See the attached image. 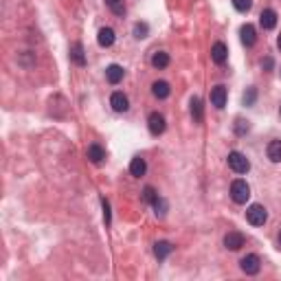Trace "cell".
I'll list each match as a JSON object with an SVG mask.
<instances>
[{
  "label": "cell",
  "instance_id": "52a82bcc",
  "mask_svg": "<svg viewBox=\"0 0 281 281\" xmlns=\"http://www.w3.org/2000/svg\"><path fill=\"white\" fill-rule=\"evenodd\" d=\"M244 244H246V237L242 235L240 231H228L226 235H224V246L231 248V251H240Z\"/></svg>",
  "mask_w": 281,
  "mask_h": 281
},
{
  "label": "cell",
  "instance_id": "7a4b0ae2",
  "mask_svg": "<svg viewBox=\"0 0 281 281\" xmlns=\"http://www.w3.org/2000/svg\"><path fill=\"white\" fill-rule=\"evenodd\" d=\"M246 220L251 226H264L266 220H268V211L261 207V204H251L246 209Z\"/></svg>",
  "mask_w": 281,
  "mask_h": 281
},
{
  "label": "cell",
  "instance_id": "ac0fdd59",
  "mask_svg": "<svg viewBox=\"0 0 281 281\" xmlns=\"http://www.w3.org/2000/svg\"><path fill=\"white\" fill-rule=\"evenodd\" d=\"M70 59H73L77 66H86V55H84V46L79 42H75L70 46Z\"/></svg>",
  "mask_w": 281,
  "mask_h": 281
},
{
  "label": "cell",
  "instance_id": "2e32d148",
  "mask_svg": "<svg viewBox=\"0 0 281 281\" xmlns=\"http://www.w3.org/2000/svg\"><path fill=\"white\" fill-rule=\"evenodd\" d=\"M116 40L114 31L110 29V27H104V29H99V35H97V42H99V46H104V49H108V46H112Z\"/></svg>",
  "mask_w": 281,
  "mask_h": 281
},
{
  "label": "cell",
  "instance_id": "484cf974",
  "mask_svg": "<svg viewBox=\"0 0 281 281\" xmlns=\"http://www.w3.org/2000/svg\"><path fill=\"white\" fill-rule=\"evenodd\" d=\"M251 4H253L251 0H233V7H235L240 13H246L248 9H251Z\"/></svg>",
  "mask_w": 281,
  "mask_h": 281
},
{
  "label": "cell",
  "instance_id": "5bb4252c",
  "mask_svg": "<svg viewBox=\"0 0 281 281\" xmlns=\"http://www.w3.org/2000/svg\"><path fill=\"white\" fill-rule=\"evenodd\" d=\"M145 171H147V163H145V158L134 156L132 161H130V174H132L134 178H140V176H145Z\"/></svg>",
  "mask_w": 281,
  "mask_h": 281
},
{
  "label": "cell",
  "instance_id": "d6a6232c",
  "mask_svg": "<svg viewBox=\"0 0 281 281\" xmlns=\"http://www.w3.org/2000/svg\"><path fill=\"white\" fill-rule=\"evenodd\" d=\"M279 114H281V106H279Z\"/></svg>",
  "mask_w": 281,
  "mask_h": 281
},
{
  "label": "cell",
  "instance_id": "d6986e66",
  "mask_svg": "<svg viewBox=\"0 0 281 281\" xmlns=\"http://www.w3.org/2000/svg\"><path fill=\"white\" fill-rule=\"evenodd\" d=\"M152 66L158 68V70L167 68V66H169V55H167L165 51H156V53L152 55Z\"/></svg>",
  "mask_w": 281,
  "mask_h": 281
},
{
  "label": "cell",
  "instance_id": "9a60e30c",
  "mask_svg": "<svg viewBox=\"0 0 281 281\" xmlns=\"http://www.w3.org/2000/svg\"><path fill=\"white\" fill-rule=\"evenodd\" d=\"M171 251H174V244H171V242L161 240V242H156V244H154V255H156L158 261L167 259V255H169Z\"/></svg>",
  "mask_w": 281,
  "mask_h": 281
},
{
  "label": "cell",
  "instance_id": "9c48e42d",
  "mask_svg": "<svg viewBox=\"0 0 281 281\" xmlns=\"http://www.w3.org/2000/svg\"><path fill=\"white\" fill-rule=\"evenodd\" d=\"M259 25L264 31H273L277 27V11L275 9H264L259 16Z\"/></svg>",
  "mask_w": 281,
  "mask_h": 281
},
{
  "label": "cell",
  "instance_id": "603a6c76",
  "mask_svg": "<svg viewBox=\"0 0 281 281\" xmlns=\"http://www.w3.org/2000/svg\"><path fill=\"white\" fill-rule=\"evenodd\" d=\"M147 33H149V27L145 25V22H137V25H134V37H137V40L147 37Z\"/></svg>",
  "mask_w": 281,
  "mask_h": 281
},
{
  "label": "cell",
  "instance_id": "277c9868",
  "mask_svg": "<svg viewBox=\"0 0 281 281\" xmlns=\"http://www.w3.org/2000/svg\"><path fill=\"white\" fill-rule=\"evenodd\" d=\"M147 128H149V132H152L154 137L163 134L165 132V116H163L161 112H152V114L147 116Z\"/></svg>",
  "mask_w": 281,
  "mask_h": 281
},
{
  "label": "cell",
  "instance_id": "8fae6325",
  "mask_svg": "<svg viewBox=\"0 0 281 281\" xmlns=\"http://www.w3.org/2000/svg\"><path fill=\"white\" fill-rule=\"evenodd\" d=\"M110 106H112V110L114 112H128V108H130V101H128V97L123 95V92H112V97H110Z\"/></svg>",
  "mask_w": 281,
  "mask_h": 281
},
{
  "label": "cell",
  "instance_id": "e0dca14e",
  "mask_svg": "<svg viewBox=\"0 0 281 281\" xmlns=\"http://www.w3.org/2000/svg\"><path fill=\"white\" fill-rule=\"evenodd\" d=\"M86 154H88V158H90V163H95V165H99V163H101V161H104V158H106V152H104V147H101V145H97V143L88 145Z\"/></svg>",
  "mask_w": 281,
  "mask_h": 281
},
{
  "label": "cell",
  "instance_id": "d4e9b609",
  "mask_svg": "<svg viewBox=\"0 0 281 281\" xmlns=\"http://www.w3.org/2000/svg\"><path fill=\"white\" fill-rule=\"evenodd\" d=\"M152 207H154V211H156V215H158V218H163V215L167 213V202L161 198V196H158V200L152 204Z\"/></svg>",
  "mask_w": 281,
  "mask_h": 281
},
{
  "label": "cell",
  "instance_id": "6da1fadb",
  "mask_svg": "<svg viewBox=\"0 0 281 281\" xmlns=\"http://www.w3.org/2000/svg\"><path fill=\"white\" fill-rule=\"evenodd\" d=\"M248 198H251V187H248L246 180L237 178V180L231 182V200L235 204H246Z\"/></svg>",
  "mask_w": 281,
  "mask_h": 281
},
{
  "label": "cell",
  "instance_id": "ba28073f",
  "mask_svg": "<svg viewBox=\"0 0 281 281\" xmlns=\"http://www.w3.org/2000/svg\"><path fill=\"white\" fill-rule=\"evenodd\" d=\"M226 99H228V92L224 86H215L213 90H211V106L218 108V110H222L224 106H226Z\"/></svg>",
  "mask_w": 281,
  "mask_h": 281
},
{
  "label": "cell",
  "instance_id": "4fadbf2b",
  "mask_svg": "<svg viewBox=\"0 0 281 281\" xmlns=\"http://www.w3.org/2000/svg\"><path fill=\"white\" fill-rule=\"evenodd\" d=\"M152 95L156 97V99H167V97L171 95V88L167 82H163V79H158V82L152 84Z\"/></svg>",
  "mask_w": 281,
  "mask_h": 281
},
{
  "label": "cell",
  "instance_id": "5b68a950",
  "mask_svg": "<svg viewBox=\"0 0 281 281\" xmlns=\"http://www.w3.org/2000/svg\"><path fill=\"white\" fill-rule=\"evenodd\" d=\"M240 266L246 275H257L261 270V259L255 255V253H251V255H246L244 259L240 261Z\"/></svg>",
  "mask_w": 281,
  "mask_h": 281
},
{
  "label": "cell",
  "instance_id": "1f68e13d",
  "mask_svg": "<svg viewBox=\"0 0 281 281\" xmlns=\"http://www.w3.org/2000/svg\"><path fill=\"white\" fill-rule=\"evenodd\" d=\"M277 46H279V49H281V35L277 37Z\"/></svg>",
  "mask_w": 281,
  "mask_h": 281
},
{
  "label": "cell",
  "instance_id": "ffe728a7",
  "mask_svg": "<svg viewBox=\"0 0 281 281\" xmlns=\"http://www.w3.org/2000/svg\"><path fill=\"white\" fill-rule=\"evenodd\" d=\"M266 152H268V158H270L273 163H281V140H279V139L270 140V143H268V149H266Z\"/></svg>",
  "mask_w": 281,
  "mask_h": 281
},
{
  "label": "cell",
  "instance_id": "f1b7e54d",
  "mask_svg": "<svg viewBox=\"0 0 281 281\" xmlns=\"http://www.w3.org/2000/svg\"><path fill=\"white\" fill-rule=\"evenodd\" d=\"M235 132H237V134H244V132H248V121L237 119V121H235Z\"/></svg>",
  "mask_w": 281,
  "mask_h": 281
},
{
  "label": "cell",
  "instance_id": "4dcf8cb0",
  "mask_svg": "<svg viewBox=\"0 0 281 281\" xmlns=\"http://www.w3.org/2000/svg\"><path fill=\"white\" fill-rule=\"evenodd\" d=\"M277 242H279V248H281V231H279V235H277Z\"/></svg>",
  "mask_w": 281,
  "mask_h": 281
},
{
  "label": "cell",
  "instance_id": "83f0119b",
  "mask_svg": "<svg viewBox=\"0 0 281 281\" xmlns=\"http://www.w3.org/2000/svg\"><path fill=\"white\" fill-rule=\"evenodd\" d=\"M255 99H257V90L255 88H248V92L244 95V106H253L255 104Z\"/></svg>",
  "mask_w": 281,
  "mask_h": 281
},
{
  "label": "cell",
  "instance_id": "7402d4cb",
  "mask_svg": "<svg viewBox=\"0 0 281 281\" xmlns=\"http://www.w3.org/2000/svg\"><path fill=\"white\" fill-rule=\"evenodd\" d=\"M104 2L114 16H125V2L123 0H104Z\"/></svg>",
  "mask_w": 281,
  "mask_h": 281
},
{
  "label": "cell",
  "instance_id": "30bf717a",
  "mask_svg": "<svg viewBox=\"0 0 281 281\" xmlns=\"http://www.w3.org/2000/svg\"><path fill=\"white\" fill-rule=\"evenodd\" d=\"M240 40H242V44H244V46H248V49H251V46H255V42H257V31H255V27L246 22V25L240 29Z\"/></svg>",
  "mask_w": 281,
  "mask_h": 281
},
{
  "label": "cell",
  "instance_id": "7c38bea8",
  "mask_svg": "<svg viewBox=\"0 0 281 281\" xmlns=\"http://www.w3.org/2000/svg\"><path fill=\"white\" fill-rule=\"evenodd\" d=\"M123 75H125V70H123V66H119V64H110V66L106 68V79L112 86H116V84L123 79Z\"/></svg>",
  "mask_w": 281,
  "mask_h": 281
},
{
  "label": "cell",
  "instance_id": "8992f818",
  "mask_svg": "<svg viewBox=\"0 0 281 281\" xmlns=\"http://www.w3.org/2000/svg\"><path fill=\"white\" fill-rule=\"evenodd\" d=\"M211 59H213L218 66H222V64H226L228 59V49L224 42H215L213 46H211Z\"/></svg>",
  "mask_w": 281,
  "mask_h": 281
},
{
  "label": "cell",
  "instance_id": "44dd1931",
  "mask_svg": "<svg viewBox=\"0 0 281 281\" xmlns=\"http://www.w3.org/2000/svg\"><path fill=\"white\" fill-rule=\"evenodd\" d=\"M191 116H194L196 123H202L204 112H202V101H200V97H194V99H191Z\"/></svg>",
  "mask_w": 281,
  "mask_h": 281
},
{
  "label": "cell",
  "instance_id": "cb8c5ba5",
  "mask_svg": "<svg viewBox=\"0 0 281 281\" xmlns=\"http://www.w3.org/2000/svg\"><path fill=\"white\" fill-rule=\"evenodd\" d=\"M143 200H145V202H149V204H154V202H156V200H158V194H156V189H154V187H145V189H143Z\"/></svg>",
  "mask_w": 281,
  "mask_h": 281
},
{
  "label": "cell",
  "instance_id": "f546056e",
  "mask_svg": "<svg viewBox=\"0 0 281 281\" xmlns=\"http://www.w3.org/2000/svg\"><path fill=\"white\" fill-rule=\"evenodd\" d=\"M261 66H264L266 70H270V68H273V57H266L264 62H261Z\"/></svg>",
  "mask_w": 281,
  "mask_h": 281
},
{
  "label": "cell",
  "instance_id": "4316f807",
  "mask_svg": "<svg viewBox=\"0 0 281 281\" xmlns=\"http://www.w3.org/2000/svg\"><path fill=\"white\" fill-rule=\"evenodd\" d=\"M101 207H104V222H106V226H110V222H112V218H110V204H108L106 198H101Z\"/></svg>",
  "mask_w": 281,
  "mask_h": 281
},
{
  "label": "cell",
  "instance_id": "3957f363",
  "mask_svg": "<svg viewBox=\"0 0 281 281\" xmlns=\"http://www.w3.org/2000/svg\"><path fill=\"white\" fill-rule=\"evenodd\" d=\"M228 167H231L235 174H246V171L251 169V163H248V158L242 152H231L228 154Z\"/></svg>",
  "mask_w": 281,
  "mask_h": 281
}]
</instances>
